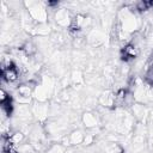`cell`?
Listing matches in <instances>:
<instances>
[{
	"label": "cell",
	"mask_w": 153,
	"mask_h": 153,
	"mask_svg": "<svg viewBox=\"0 0 153 153\" xmlns=\"http://www.w3.org/2000/svg\"><path fill=\"white\" fill-rule=\"evenodd\" d=\"M120 25H121V30L124 33H131L137 29L139 20L136 18V16L134 14V12L126 8L122 12V16H121V19H120Z\"/></svg>",
	"instance_id": "2"
},
{
	"label": "cell",
	"mask_w": 153,
	"mask_h": 153,
	"mask_svg": "<svg viewBox=\"0 0 153 153\" xmlns=\"http://www.w3.org/2000/svg\"><path fill=\"white\" fill-rule=\"evenodd\" d=\"M31 112L32 116L35 118H37L38 121H44L48 117L49 114V106L47 103H42V102H36L32 108H31Z\"/></svg>",
	"instance_id": "4"
},
{
	"label": "cell",
	"mask_w": 153,
	"mask_h": 153,
	"mask_svg": "<svg viewBox=\"0 0 153 153\" xmlns=\"http://www.w3.org/2000/svg\"><path fill=\"white\" fill-rule=\"evenodd\" d=\"M81 122H82V124H84V127L86 129H93V128H96L98 126L99 118H98V116L96 114H93L91 111H86L81 116Z\"/></svg>",
	"instance_id": "6"
},
{
	"label": "cell",
	"mask_w": 153,
	"mask_h": 153,
	"mask_svg": "<svg viewBox=\"0 0 153 153\" xmlns=\"http://www.w3.org/2000/svg\"><path fill=\"white\" fill-rule=\"evenodd\" d=\"M131 110H133L134 117H136L137 120L143 121V117L147 116V110H146V108L142 104H134L131 106Z\"/></svg>",
	"instance_id": "11"
},
{
	"label": "cell",
	"mask_w": 153,
	"mask_h": 153,
	"mask_svg": "<svg viewBox=\"0 0 153 153\" xmlns=\"http://www.w3.org/2000/svg\"><path fill=\"white\" fill-rule=\"evenodd\" d=\"M115 100H116V94L112 93L111 91H105L100 94L98 102L104 108H112L115 105Z\"/></svg>",
	"instance_id": "7"
},
{
	"label": "cell",
	"mask_w": 153,
	"mask_h": 153,
	"mask_svg": "<svg viewBox=\"0 0 153 153\" xmlns=\"http://www.w3.org/2000/svg\"><path fill=\"white\" fill-rule=\"evenodd\" d=\"M29 17L36 24H45L48 22V11L43 2L41 1H25L24 2Z\"/></svg>",
	"instance_id": "1"
},
{
	"label": "cell",
	"mask_w": 153,
	"mask_h": 153,
	"mask_svg": "<svg viewBox=\"0 0 153 153\" xmlns=\"http://www.w3.org/2000/svg\"><path fill=\"white\" fill-rule=\"evenodd\" d=\"M8 139H10V141H11L14 146H18V145H20V143L24 141L25 134H24L22 130H17V131H13V133L8 136Z\"/></svg>",
	"instance_id": "13"
},
{
	"label": "cell",
	"mask_w": 153,
	"mask_h": 153,
	"mask_svg": "<svg viewBox=\"0 0 153 153\" xmlns=\"http://www.w3.org/2000/svg\"><path fill=\"white\" fill-rule=\"evenodd\" d=\"M71 80H72L73 84H76V85H79L80 82H82V74H81V72L80 71H74L72 73Z\"/></svg>",
	"instance_id": "17"
},
{
	"label": "cell",
	"mask_w": 153,
	"mask_h": 153,
	"mask_svg": "<svg viewBox=\"0 0 153 153\" xmlns=\"http://www.w3.org/2000/svg\"><path fill=\"white\" fill-rule=\"evenodd\" d=\"M32 31L39 36H47L50 32V26L45 23V24H36L32 27Z\"/></svg>",
	"instance_id": "14"
},
{
	"label": "cell",
	"mask_w": 153,
	"mask_h": 153,
	"mask_svg": "<svg viewBox=\"0 0 153 153\" xmlns=\"http://www.w3.org/2000/svg\"><path fill=\"white\" fill-rule=\"evenodd\" d=\"M84 137H85V134L81 129H75L71 131V134L68 135L71 146H79L80 143L84 142Z\"/></svg>",
	"instance_id": "9"
},
{
	"label": "cell",
	"mask_w": 153,
	"mask_h": 153,
	"mask_svg": "<svg viewBox=\"0 0 153 153\" xmlns=\"http://www.w3.org/2000/svg\"><path fill=\"white\" fill-rule=\"evenodd\" d=\"M147 67H153V55L149 57V61L147 63Z\"/></svg>",
	"instance_id": "20"
},
{
	"label": "cell",
	"mask_w": 153,
	"mask_h": 153,
	"mask_svg": "<svg viewBox=\"0 0 153 153\" xmlns=\"http://www.w3.org/2000/svg\"><path fill=\"white\" fill-rule=\"evenodd\" d=\"M66 151L67 147L65 145H62L61 142H55L48 147L47 153H66Z\"/></svg>",
	"instance_id": "15"
},
{
	"label": "cell",
	"mask_w": 153,
	"mask_h": 153,
	"mask_svg": "<svg viewBox=\"0 0 153 153\" xmlns=\"http://www.w3.org/2000/svg\"><path fill=\"white\" fill-rule=\"evenodd\" d=\"M93 140H94V134H91V133H87V134H85V137H84V145H86V146H88V145H91V143H93Z\"/></svg>",
	"instance_id": "19"
},
{
	"label": "cell",
	"mask_w": 153,
	"mask_h": 153,
	"mask_svg": "<svg viewBox=\"0 0 153 153\" xmlns=\"http://www.w3.org/2000/svg\"><path fill=\"white\" fill-rule=\"evenodd\" d=\"M7 100H11V96L5 88H1V91H0V103H5Z\"/></svg>",
	"instance_id": "18"
},
{
	"label": "cell",
	"mask_w": 153,
	"mask_h": 153,
	"mask_svg": "<svg viewBox=\"0 0 153 153\" xmlns=\"http://www.w3.org/2000/svg\"><path fill=\"white\" fill-rule=\"evenodd\" d=\"M140 54V48H137L136 45L129 43L123 48V56L124 59H135Z\"/></svg>",
	"instance_id": "10"
},
{
	"label": "cell",
	"mask_w": 153,
	"mask_h": 153,
	"mask_svg": "<svg viewBox=\"0 0 153 153\" xmlns=\"http://www.w3.org/2000/svg\"><path fill=\"white\" fill-rule=\"evenodd\" d=\"M22 49H23V53H24L26 56H33V55L37 53V47H36V44H35L33 42H31V41L25 42V43L23 44Z\"/></svg>",
	"instance_id": "12"
},
{
	"label": "cell",
	"mask_w": 153,
	"mask_h": 153,
	"mask_svg": "<svg viewBox=\"0 0 153 153\" xmlns=\"http://www.w3.org/2000/svg\"><path fill=\"white\" fill-rule=\"evenodd\" d=\"M145 82L148 86H153V67H147L145 72Z\"/></svg>",
	"instance_id": "16"
},
{
	"label": "cell",
	"mask_w": 153,
	"mask_h": 153,
	"mask_svg": "<svg viewBox=\"0 0 153 153\" xmlns=\"http://www.w3.org/2000/svg\"><path fill=\"white\" fill-rule=\"evenodd\" d=\"M19 79V72L16 66H12L5 71H2V80L6 82H14Z\"/></svg>",
	"instance_id": "8"
},
{
	"label": "cell",
	"mask_w": 153,
	"mask_h": 153,
	"mask_svg": "<svg viewBox=\"0 0 153 153\" xmlns=\"http://www.w3.org/2000/svg\"><path fill=\"white\" fill-rule=\"evenodd\" d=\"M55 22L59 26L61 27H69L72 22H73V17L71 16V12L67 8H59L55 12Z\"/></svg>",
	"instance_id": "3"
},
{
	"label": "cell",
	"mask_w": 153,
	"mask_h": 153,
	"mask_svg": "<svg viewBox=\"0 0 153 153\" xmlns=\"http://www.w3.org/2000/svg\"><path fill=\"white\" fill-rule=\"evenodd\" d=\"M51 94V91L44 86L42 82L37 84L33 88V98L36 99V102H42V103H47L49 96Z\"/></svg>",
	"instance_id": "5"
}]
</instances>
